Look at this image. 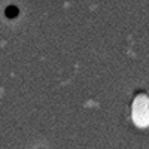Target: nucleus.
<instances>
[{
    "label": "nucleus",
    "instance_id": "1",
    "mask_svg": "<svg viewBox=\"0 0 149 149\" xmlns=\"http://www.w3.org/2000/svg\"><path fill=\"white\" fill-rule=\"evenodd\" d=\"M6 14H8L9 18H10V17H15V14H17V8H8Z\"/></svg>",
    "mask_w": 149,
    "mask_h": 149
}]
</instances>
